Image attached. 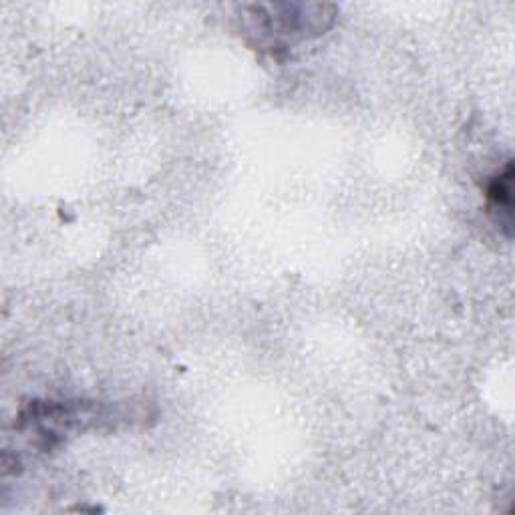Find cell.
<instances>
[{"mask_svg":"<svg viewBox=\"0 0 515 515\" xmlns=\"http://www.w3.org/2000/svg\"><path fill=\"white\" fill-rule=\"evenodd\" d=\"M513 165L511 161L505 163V167L491 180L487 186V200L493 214H497L499 226L507 228V234H511L513 224Z\"/></svg>","mask_w":515,"mask_h":515,"instance_id":"1","label":"cell"}]
</instances>
